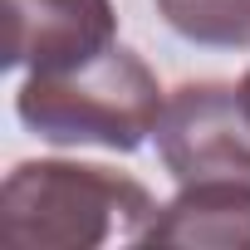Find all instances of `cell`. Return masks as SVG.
Instances as JSON below:
<instances>
[{"mask_svg": "<svg viewBox=\"0 0 250 250\" xmlns=\"http://www.w3.org/2000/svg\"><path fill=\"white\" fill-rule=\"evenodd\" d=\"M157 216L152 191L93 162H20L5 177L0 221L25 250H93L103 240H143Z\"/></svg>", "mask_w": 250, "mask_h": 250, "instance_id": "1", "label": "cell"}, {"mask_svg": "<svg viewBox=\"0 0 250 250\" xmlns=\"http://www.w3.org/2000/svg\"><path fill=\"white\" fill-rule=\"evenodd\" d=\"M162 103L157 74L123 44L69 69H35L15 93L20 123L44 143H98L113 152L143 147V138L157 133Z\"/></svg>", "mask_w": 250, "mask_h": 250, "instance_id": "2", "label": "cell"}, {"mask_svg": "<svg viewBox=\"0 0 250 250\" xmlns=\"http://www.w3.org/2000/svg\"><path fill=\"white\" fill-rule=\"evenodd\" d=\"M162 167L191 182H250V113L240 103V83H182L167 93L157 118Z\"/></svg>", "mask_w": 250, "mask_h": 250, "instance_id": "3", "label": "cell"}, {"mask_svg": "<svg viewBox=\"0 0 250 250\" xmlns=\"http://www.w3.org/2000/svg\"><path fill=\"white\" fill-rule=\"evenodd\" d=\"M5 64L10 69H69L118 44L113 0H5Z\"/></svg>", "mask_w": 250, "mask_h": 250, "instance_id": "4", "label": "cell"}, {"mask_svg": "<svg viewBox=\"0 0 250 250\" xmlns=\"http://www.w3.org/2000/svg\"><path fill=\"white\" fill-rule=\"evenodd\" d=\"M221 245L250 250V182H191L143 230V245Z\"/></svg>", "mask_w": 250, "mask_h": 250, "instance_id": "5", "label": "cell"}, {"mask_svg": "<svg viewBox=\"0 0 250 250\" xmlns=\"http://www.w3.org/2000/svg\"><path fill=\"white\" fill-rule=\"evenodd\" d=\"M162 20L211 49H250V0H157Z\"/></svg>", "mask_w": 250, "mask_h": 250, "instance_id": "6", "label": "cell"}, {"mask_svg": "<svg viewBox=\"0 0 250 250\" xmlns=\"http://www.w3.org/2000/svg\"><path fill=\"white\" fill-rule=\"evenodd\" d=\"M240 103H245V113H250V69H245V79H240Z\"/></svg>", "mask_w": 250, "mask_h": 250, "instance_id": "7", "label": "cell"}]
</instances>
